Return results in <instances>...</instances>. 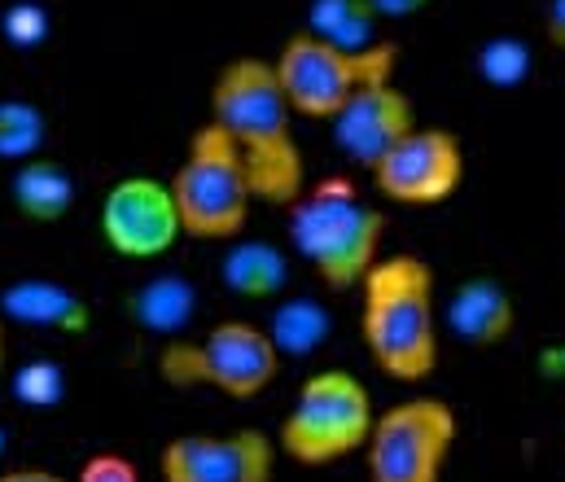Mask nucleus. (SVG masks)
<instances>
[{
  "label": "nucleus",
  "instance_id": "1",
  "mask_svg": "<svg viewBox=\"0 0 565 482\" xmlns=\"http://www.w3.org/2000/svg\"><path fill=\"white\" fill-rule=\"evenodd\" d=\"M211 124L242 154L255 202L289 206L307 189V162L294 141V110L273 62L233 57L211 84Z\"/></svg>",
  "mask_w": 565,
  "mask_h": 482
},
{
  "label": "nucleus",
  "instance_id": "29",
  "mask_svg": "<svg viewBox=\"0 0 565 482\" xmlns=\"http://www.w3.org/2000/svg\"><path fill=\"white\" fill-rule=\"evenodd\" d=\"M4 448H9V435H4V430H0V457H4Z\"/></svg>",
  "mask_w": 565,
  "mask_h": 482
},
{
  "label": "nucleus",
  "instance_id": "13",
  "mask_svg": "<svg viewBox=\"0 0 565 482\" xmlns=\"http://www.w3.org/2000/svg\"><path fill=\"white\" fill-rule=\"evenodd\" d=\"M0 321L57 333V338H79L93 329V308L79 299L71 286L49 281V277H22L0 290Z\"/></svg>",
  "mask_w": 565,
  "mask_h": 482
},
{
  "label": "nucleus",
  "instance_id": "9",
  "mask_svg": "<svg viewBox=\"0 0 565 482\" xmlns=\"http://www.w3.org/2000/svg\"><path fill=\"white\" fill-rule=\"evenodd\" d=\"M369 171L382 197L399 206H438L465 184V146L447 128H413Z\"/></svg>",
  "mask_w": 565,
  "mask_h": 482
},
{
  "label": "nucleus",
  "instance_id": "10",
  "mask_svg": "<svg viewBox=\"0 0 565 482\" xmlns=\"http://www.w3.org/2000/svg\"><path fill=\"white\" fill-rule=\"evenodd\" d=\"M97 228L119 259H132V264L162 259L180 242V215L167 180L124 175L119 184H110L97 211Z\"/></svg>",
  "mask_w": 565,
  "mask_h": 482
},
{
  "label": "nucleus",
  "instance_id": "8",
  "mask_svg": "<svg viewBox=\"0 0 565 482\" xmlns=\"http://www.w3.org/2000/svg\"><path fill=\"white\" fill-rule=\"evenodd\" d=\"M456 413L451 404L417 395L373 417V430L364 439V465L369 482H443L447 457L456 448Z\"/></svg>",
  "mask_w": 565,
  "mask_h": 482
},
{
  "label": "nucleus",
  "instance_id": "27",
  "mask_svg": "<svg viewBox=\"0 0 565 482\" xmlns=\"http://www.w3.org/2000/svg\"><path fill=\"white\" fill-rule=\"evenodd\" d=\"M0 482H66V479L53 474V470H31V465H26V470H4Z\"/></svg>",
  "mask_w": 565,
  "mask_h": 482
},
{
  "label": "nucleus",
  "instance_id": "19",
  "mask_svg": "<svg viewBox=\"0 0 565 482\" xmlns=\"http://www.w3.org/2000/svg\"><path fill=\"white\" fill-rule=\"evenodd\" d=\"M44 137H49V119L35 101H22V97L0 101V159L13 167L35 159L44 150Z\"/></svg>",
  "mask_w": 565,
  "mask_h": 482
},
{
  "label": "nucleus",
  "instance_id": "21",
  "mask_svg": "<svg viewBox=\"0 0 565 482\" xmlns=\"http://www.w3.org/2000/svg\"><path fill=\"white\" fill-rule=\"evenodd\" d=\"M9 390L22 408H57L66 399V368L57 360H26L9 373Z\"/></svg>",
  "mask_w": 565,
  "mask_h": 482
},
{
  "label": "nucleus",
  "instance_id": "6",
  "mask_svg": "<svg viewBox=\"0 0 565 482\" xmlns=\"http://www.w3.org/2000/svg\"><path fill=\"white\" fill-rule=\"evenodd\" d=\"M167 189H171V202L180 215V233H189L198 242H237L242 237L255 193H250L242 154L215 124H202L193 132Z\"/></svg>",
  "mask_w": 565,
  "mask_h": 482
},
{
  "label": "nucleus",
  "instance_id": "7",
  "mask_svg": "<svg viewBox=\"0 0 565 482\" xmlns=\"http://www.w3.org/2000/svg\"><path fill=\"white\" fill-rule=\"evenodd\" d=\"M281 373V351L268 329L250 321H220L198 342H167L158 355V377L175 390L211 386L224 399H259Z\"/></svg>",
  "mask_w": 565,
  "mask_h": 482
},
{
  "label": "nucleus",
  "instance_id": "24",
  "mask_svg": "<svg viewBox=\"0 0 565 482\" xmlns=\"http://www.w3.org/2000/svg\"><path fill=\"white\" fill-rule=\"evenodd\" d=\"M75 482H141V470L124 452H97V457H88L79 465V479Z\"/></svg>",
  "mask_w": 565,
  "mask_h": 482
},
{
  "label": "nucleus",
  "instance_id": "16",
  "mask_svg": "<svg viewBox=\"0 0 565 482\" xmlns=\"http://www.w3.org/2000/svg\"><path fill=\"white\" fill-rule=\"evenodd\" d=\"M220 277L237 299H277L289 281V259L273 242H237L228 246Z\"/></svg>",
  "mask_w": 565,
  "mask_h": 482
},
{
  "label": "nucleus",
  "instance_id": "28",
  "mask_svg": "<svg viewBox=\"0 0 565 482\" xmlns=\"http://www.w3.org/2000/svg\"><path fill=\"white\" fill-rule=\"evenodd\" d=\"M0 373H4V321H0Z\"/></svg>",
  "mask_w": 565,
  "mask_h": 482
},
{
  "label": "nucleus",
  "instance_id": "20",
  "mask_svg": "<svg viewBox=\"0 0 565 482\" xmlns=\"http://www.w3.org/2000/svg\"><path fill=\"white\" fill-rule=\"evenodd\" d=\"M268 333H273V342H277L281 355H307L311 346L324 342V333H329V312H324L320 303H311V299H289V303L277 308Z\"/></svg>",
  "mask_w": 565,
  "mask_h": 482
},
{
  "label": "nucleus",
  "instance_id": "4",
  "mask_svg": "<svg viewBox=\"0 0 565 482\" xmlns=\"http://www.w3.org/2000/svg\"><path fill=\"white\" fill-rule=\"evenodd\" d=\"M373 417H377L373 395L355 373L320 368L298 386L277 435V452H285L302 470L338 465L342 457L364 448Z\"/></svg>",
  "mask_w": 565,
  "mask_h": 482
},
{
  "label": "nucleus",
  "instance_id": "26",
  "mask_svg": "<svg viewBox=\"0 0 565 482\" xmlns=\"http://www.w3.org/2000/svg\"><path fill=\"white\" fill-rule=\"evenodd\" d=\"M544 31L548 40L565 53V0H548V13H544Z\"/></svg>",
  "mask_w": 565,
  "mask_h": 482
},
{
  "label": "nucleus",
  "instance_id": "5",
  "mask_svg": "<svg viewBox=\"0 0 565 482\" xmlns=\"http://www.w3.org/2000/svg\"><path fill=\"white\" fill-rule=\"evenodd\" d=\"M395 66H399V44H391V40H377L373 49H342L311 31L289 35L281 57L273 62L289 110L302 119H324V124L360 88L395 79Z\"/></svg>",
  "mask_w": 565,
  "mask_h": 482
},
{
  "label": "nucleus",
  "instance_id": "2",
  "mask_svg": "<svg viewBox=\"0 0 565 482\" xmlns=\"http://www.w3.org/2000/svg\"><path fill=\"white\" fill-rule=\"evenodd\" d=\"M355 290L369 360L395 382H425L438 368L434 268L417 255H386L364 272Z\"/></svg>",
  "mask_w": 565,
  "mask_h": 482
},
{
  "label": "nucleus",
  "instance_id": "11",
  "mask_svg": "<svg viewBox=\"0 0 565 482\" xmlns=\"http://www.w3.org/2000/svg\"><path fill=\"white\" fill-rule=\"evenodd\" d=\"M277 443L264 430L180 435L158 457L162 482H273Z\"/></svg>",
  "mask_w": 565,
  "mask_h": 482
},
{
  "label": "nucleus",
  "instance_id": "3",
  "mask_svg": "<svg viewBox=\"0 0 565 482\" xmlns=\"http://www.w3.org/2000/svg\"><path fill=\"white\" fill-rule=\"evenodd\" d=\"M386 215L347 175H329L289 202V242L329 290H355L382 259Z\"/></svg>",
  "mask_w": 565,
  "mask_h": 482
},
{
  "label": "nucleus",
  "instance_id": "18",
  "mask_svg": "<svg viewBox=\"0 0 565 482\" xmlns=\"http://www.w3.org/2000/svg\"><path fill=\"white\" fill-rule=\"evenodd\" d=\"M377 9L369 0H311V35L342 44V49H373L377 44Z\"/></svg>",
  "mask_w": 565,
  "mask_h": 482
},
{
  "label": "nucleus",
  "instance_id": "17",
  "mask_svg": "<svg viewBox=\"0 0 565 482\" xmlns=\"http://www.w3.org/2000/svg\"><path fill=\"white\" fill-rule=\"evenodd\" d=\"M128 312L149 333H180L198 312V294L184 277H153L128 299Z\"/></svg>",
  "mask_w": 565,
  "mask_h": 482
},
{
  "label": "nucleus",
  "instance_id": "14",
  "mask_svg": "<svg viewBox=\"0 0 565 482\" xmlns=\"http://www.w3.org/2000/svg\"><path fill=\"white\" fill-rule=\"evenodd\" d=\"M518 324L513 294L495 277H469L447 303V329L465 346H500Z\"/></svg>",
  "mask_w": 565,
  "mask_h": 482
},
{
  "label": "nucleus",
  "instance_id": "15",
  "mask_svg": "<svg viewBox=\"0 0 565 482\" xmlns=\"http://www.w3.org/2000/svg\"><path fill=\"white\" fill-rule=\"evenodd\" d=\"M9 197H13L18 215L31 219V224H62L75 206V175L57 159L35 154V159L13 167Z\"/></svg>",
  "mask_w": 565,
  "mask_h": 482
},
{
  "label": "nucleus",
  "instance_id": "23",
  "mask_svg": "<svg viewBox=\"0 0 565 482\" xmlns=\"http://www.w3.org/2000/svg\"><path fill=\"white\" fill-rule=\"evenodd\" d=\"M0 31H4V40H9L13 49H40V44L49 40V13H44L40 4H31V0L9 4V9L0 13Z\"/></svg>",
  "mask_w": 565,
  "mask_h": 482
},
{
  "label": "nucleus",
  "instance_id": "25",
  "mask_svg": "<svg viewBox=\"0 0 565 482\" xmlns=\"http://www.w3.org/2000/svg\"><path fill=\"white\" fill-rule=\"evenodd\" d=\"M373 9H377V18H413V13H422L429 0H369Z\"/></svg>",
  "mask_w": 565,
  "mask_h": 482
},
{
  "label": "nucleus",
  "instance_id": "22",
  "mask_svg": "<svg viewBox=\"0 0 565 482\" xmlns=\"http://www.w3.org/2000/svg\"><path fill=\"white\" fill-rule=\"evenodd\" d=\"M478 71H482L487 84L513 88V84H522V79L531 75V49H526L522 40H513V35L491 40V44L482 49V57H478Z\"/></svg>",
  "mask_w": 565,
  "mask_h": 482
},
{
  "label": "nucleus",
  "instance_id": "12",
  "mask_svg": "<svg viewBox=\"0 0 565 482\" xmlns=\"http://www.w3.org/2000/svg\"><path fill=\"white\" fill-rule=\"evenodd\" d=\"M329 124H333V141L347 159L373 167L395 141H404L417 128V110H413V97L404 88H395V79H382V84L360 88Z\"/></svg>",
  "mask_w": 565,
  "mask_h": 482
}]
</instances>
